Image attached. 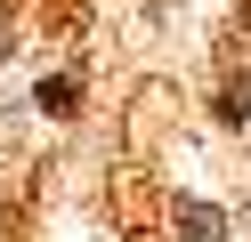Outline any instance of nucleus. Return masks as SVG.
I'll return each instance as SVG.
<instances>
[{
    "label": "nucleus",
    "mask_w": 251,
    "mask_h": 242,
    "mask_svg": "<svg viewBox=\"0 0 251 242\" xmlns=\"http://www.w3.org/2000/svg\"><path fill=\"white\" fill-rule=\"evenodd\" d=\"M73 105H81V81H73V73H49V81H41V113H73Z\"/></svg>",
    "instance_id": "2"
},
{
    "label": "nucleus",
    "mask_w": 251,
    "mask_h": 242,
    "mask_svg": "<svg viewBox=\"0 0 251 242\" xmlns=\"http://www.w3.org/2000/svg\"><path fill=\"white\" fill-rule=\"evenodd\" d=\"M170 218H178L186 242H227V218H219V210H202L195 194H178V202H170Z\"/></svg>",
    "instance_id": "1"
},
{
    "label": "nucleus",
    "mask_w": 251,
    "mask_h": 242,
    "mask_svg": "<svg viewBox=\"0 0 251 242\" xmlns=\"http://www.w3.org/2000/svg\"><path fill=\"white\" fill-rule=\"evenodd\" d=\"M219 121H227V129H243V121H251V81H227V97H219Z\"/></svg>",
    "instance_id": "3"
},
{
    "label": "nucleus",
    "mask_w": 251,
    "mask_h": 242,
    "mask_svg": "<svg viewBox=\"0 0 251 242\" xmlns=\"http://www.w3.org/2000/svg\"><path fill=\"white\" fill-rule=\"evenodd\" d=\"M0 57H8V24H0Z\"/></svg>",
    "instance_id": "4"
}]
</instances>
